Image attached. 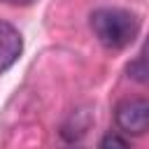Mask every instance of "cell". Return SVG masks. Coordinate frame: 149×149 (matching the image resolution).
Here are the masks:
<instances>
[{"label":"cell","mask_w":149,"mask_h":149,"mask_svg":"<svg viewBox=\"0 0 149 149\" xmlns=\"http://www.w3.org/2000/svg\"><path fill=\"white\" fill-rule=\"evenodd\" d=\"M91 30L105 49L119 51L137 37L140 21L128 9L102 7V9H95L91 14Z\"/></svg>","instance_id":"obj_1"},{"label":"cell","mask_w":149,"mask_h":149,"mask_svg":"<svg viewBox=\"0 0 149 149\" xmlns=\"http://www.w3.org/2000/svg\"><path fill=\"white\" fill-rule=\"evenodd\" d=\"M116 126L126 135H144L149 133V100L147 98H128L116 105L114 112Z\"/></svg>","instance_id":"obj_2"},{"label":"cell","mask_w":149,"mask_h":149,"mask_svg":"<svg viewBox=\"0 0 149 149\" xmlns=\"http://www.w3.org/2000/svg\"><path fill=\"white\" fill-rule=\"evenodd\" d=\"M21 49H23V40H21V33L7 23V21H0V74L7 72L21 56Z\"/></svg>","instance_id":"obj_3"},{"label":"cell","mask_w":149,"mask_h":149,"mask_svg":"<svg viewBox=\"0 0 149 149\" xmlns=\"http://www.w3.org/2000/svg\"><path fill=\"white\" fill-rule=\"evenodd\" d=\"M126 72H128V77H130V79H135V81H140V84L149 86V37L144 40V44H142L140 54L128 63Z\"/></svg>","instance_id":"obj_4"},{"label":"cell","mask_w":149,"mask_h":149,"mask_svg":"<svg viewBox=\"0 0 149 149\" xmlns=\"http://www.w3.org/2000/svg\"><path fill=\"white\" fill-rule=\"evenodd\" d=\"M100 149H130V144L119 133H107L102 137V142H100Z\"/></svg>","instance_id":"obj_5"},{"label":"cell","mask_w":149,"mask_h":149,"mask_svg":"<svg viewBox=\"0 0 149 149\" xmlns=\"http://www.w3.org/2000/svg\"><path fill=\"white\" fill-rule=\"evenodd\" d=\"M2 2H9V5H30L33 0H2Z\"/></svg>","instance_id":"obj_6"}]
</instances>
